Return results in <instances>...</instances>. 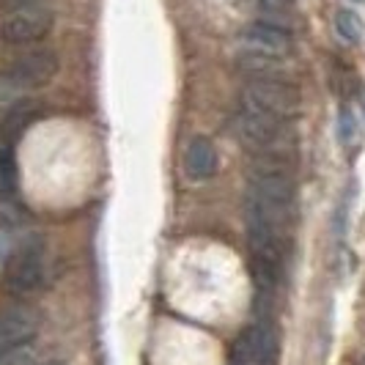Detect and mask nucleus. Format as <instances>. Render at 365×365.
<instances>
[{
	"mask_svg": "<svg viewBox=\"0 0 365 365\" xmlns=\"http://www.w3.org/2000/svg\"><path fill=\"white\" fill-rule=\"evenodd\" d=\"M187 170L192 179H209L217 170V148L206 138H192L187 146Z\"/></svg>",
	"mask_w": 365,
	"mask_h": 365,
	"instance_id": "nucleus-9",
	"label": "nucleus"
},
{
	"mask_svg": "<svg viewBox=\"0 0 365 365\" xmlns=\"http://www.w3.org/2000/svg\"><path fill=\"white\" fill-rule=\"evenodd\" d=\"M253 55H267V58H286V55L292 53L294 41H292V34L289 31H283V28H277V25H267V22H256V25H250L247 31H245V38H242Z\"/></svg>",
	"mask_w": 365,
	"mask_h": 365,
	"instance_id": "nucleus-8",
	"label": "nucleus"
},
{
	"mask_svg": "<svg viewBox=\"0 0 365 365\" xmlns=\"http://www.w3.org/2000/svg\"><path fill=\"white\" fill-rule=\"evenodd\" d=\"M6 292L14 297H28L44 283V250L41 242H25L6 267Z\"/></svg>",
	"mask_w": 365,
	"mask_h": 365,
	"instance_id": "nucleus-2",
	"label": "nucleus"
},
{
	"mask_svg": "<svg viewBox=\"0 0 365 365\" xmlns=\"http://www.w3.org/2000/svg\"><path fill=\"white\" fill-rule=\"evenodd\" d=\"M242 99L280 121H289L294 115H299V110H302V93L297 91V86L277 80V77H256L245 88Z\"/></svg>",
	"mask_w": 365,
	"mask_h": 365,
	"instance_id": "nucleus-1",
	"label": "nucleus"
},
{
	"mask_svg": "<svg viewBox=\"0 0 365 365\" xmlns=\"http://www.w3.org/2000/svg\"><path fill=\"white\" fill-rule=\"evenodd\" d=\"M38 332V316L31 308L11 305L0 311V354L28 346Z\"/></svg>",
	"mask_w": 365,
	"mask_h": 365,
	"instance_id": "nucleus-5",
	"label": "nucleus"
},
{
	"mask_svg": "<svg viewBox=\"0 0 365 365\" xmlns=\"http://www.w3.org/2000/svg\"><path fill=\"white\" fill-rule=\"evenodd\" d=\"M277 351H280V344H277L274 329L267 324H250L239 335L234 357L250 365H274Z\"/></svg>",
	"mask_w": 365,
	"mask_h": 365,
	"instance_id": "nucleus-6",
	"label": "nucleus"
},
{
	"mask_svg": "<svg viewBox=\"0 0 365 365\" xmlns=\"http://www.w3.org/2000/svg\"><path fill=\"white\" fill-rule=\"evenodd\" d=\"M44 365H61V363H44Z\"/></svg>",
	"mask_w": 365,
	"mask_h": 365,
	"instance_id": "nucleus-13",
	"label": "nucleus"
},
{
	"mask_svg": "<svg viewBox=\"0 0 365 365\" xmlns=\"http://www.w3.org/2000/svg\"><path fill=\"white\" fill-rule=\"evenodd\" d=\"M360 365H365V360H363V363H360Z\"/></svg>",
	"mask_w": 365,
	"mask_h": 365,
	"instance_id": "nucleus-14",
	"label": "nucleus"
},
{
	"mask_svg": "<svg viewBox=\"0 0 365 365\" xmlns=\"http://www.w3.org/2000/svg\"><path fill=\"white\" fill-rule=\"evenodd\" d=\"M231 365H250V363H242V360H237V357H234V363Z\"/></svg>",
	"mask_w": 365,
	"mask_h": 365,
	"instance_id": "nucleus-12",
	"label": "nucleus"
},
{
	"mask_svg": "<svg viewBox=\"0 0 365 365\" xmlns=\"http://www.w3.org/2000/svg\"><path fill=\"white\" fill-rule=\"evenodd\" d=\"M335 34L344 41H360L363 38V19L351 9H338L335 11Z\"/></svg>",
	"mask_w": 365,
	"mask_h": 365,
	"instance_id": "nucleus-10",
	"label": "nucleus"
},
{
	"mask_svg": "<svg viewBox=\"0 0 365 365\" xmlns=\"http://www.w3.org/2000/svg\"><path fill=\"white\" fill-rule=\"evenodd\" d=\"M237 124H239V135H242L250 146H272V143L280 140V135H283L280 118L261 113V110L253 108V105L245 102V99H242V108H239Z\"/></svg>",
	"mask_w": 365,
	"mask_h": 365,
	"instance_id": "nucleus-7",
	"label": "nucleus"
},
{
	"mask_svg": "<svg viewBox=\"0 0 365 365\" xmlns=\"http://www.w3.org/2000/svg\"><path fill=\"white\" fill-rule=\"evenodd\" d=\"M53 28V11L41 3L19 6L0 25V36L9 44H31L50 34Z\"/></svg>",
	"mask_w": 365,
	"mask_h": 365,
	"instance_id": "nucleus-3",
	"label": "nucleus"
},
{
	"mask_svg": "<svg viewBox=\"0 0 365 365\" xmlns=\"http://www.w3.org/2000/svg\"><path fill=\"white\" fill-rule=\"evenodd\" d=\"M354 135V121H351V113L349 110H341V140L349 143Z\"/></svg>",
	"mask_w": 365,
	"mask_h": 365,
	"instance_id": "nucleus-11",
	"label": "nucleus"
},
{
	"mask_svg": "<svg viewBox=\"0 0 365 365\" xmlns=\"http://www.w3.org/2000/svg\"><path fill=\"white\" fill-rule=\"evenodd\" d=\"M55 72H58V58L53 50H31L9 63V69L3 72V80L9 86H19V88H36V86L50 83Z\"/></svg>",
	"mask_w": 365,
	"mask_h": 365,
	"instance_id": "nucleus-4",
	"label": "nucleus"
}]
</instances>
